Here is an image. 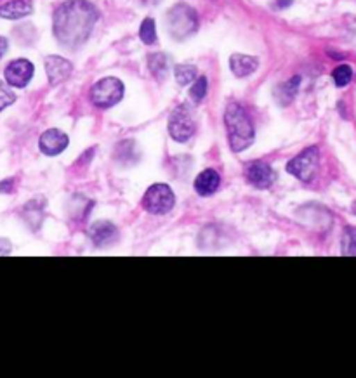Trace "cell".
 <instances>
[{
    "instance_id": "obj_1",
    "label": "cell",
    "mask_w": 356,
    "mask_h": 378,
    "mask_svg": "<svg viewBox=\"0 0 356 378\" xmlns=\"http://www.w3.org/2000/svg\"><path fill=\"white\" fill-rule=\"evenodd\" d=\"M98 17V9L87 0H68L54 12V37L65 47H78L92 33Z\"/></svg>"
},
{
    "instance_id": "obj_2",
    "label": "cell",
    "mask_w": 356,
    "mask_h": 378,
    "mask_svg": "<svg viewBox=\"0 0 356 378\" xmlns=\"http://www.w3.org/2000/svg\"><path fill=\"white\" fill-rule=\"evenodd\" d=\"M224 123H226L228 139L235 153H241L252 146L254 142V127L248 118L247 111L238 103L228 104L224 113Z\"/></svg>"
},
{
    "instance_id": "obj_3",
    "label": "cell",
    "mask_w": 356,
    "mask_h": 378,
    "mask_svg": "<svg viewBox=\"0 0 356 378\" xmlns=\"http://www.w3.org/2000/svg\"><path fill=\"white\" fill-rule=\"evenodd\" d=\"M167 28L169 33L176 40H185V38L192 37L198 28V17H196L195 9L186 3H178L172 7L167 14Z\"/></svg>"
},
{
    "instance_id": "obj_4",
    "label": "cell",
    "mask_w": 356,
    "mask_h": 378,
    "mask_svg": "<svg viewBox=\"0 0 356 378\" xmlns=\"http://www.w3.org/2000/svg\"><path fill=\"white\" fill-rule=\"evenodd\" d=\"M124 97V83L119 78H103L91 89V101L98 108H112Z\"/></svg>"
},
{
    "instance_id": "obj_5",
    "label": "cell",
    "mask_w": 356,
    "mask_h": 378,
    "mask_svg": "<svg viewBox=\"0 0 356 378\" xmlns=\"http://www.w3.org/2000/svg\"><path fill=\"white\" fill-rule=\"evenodd\" d=\"M318 162H320V151L318 148H307L306 151L299 153L294 160H290L287 165V172L292 173L303 182H311L318 172Z\"/></svg>"
},
{
    "instance_id": "obj_6",
    "label": "cell",
    "mask_w": 356,
    "mask_h": 378,
    "mask_svg": "<svg viewBox=\"0 0 356 378\" xmlns=\"http://www.w3.org/2000/svg\"><path fill=\"white\" fill-rule=\"evenodd\" d=\"M176 203L174 193L165 184H155L144 193L143 207L153 215H164L172 210Z\"/></svg>"
},
{
    "instance_id": "obj_7",
    "label": "cell",
    "mask_w": 356,
    "mask_h": 378,
    "mask_svg": "<svg viewBox=\"0 0 356 378\" xmlns=\"http://www.w3.org/2000/svg\"><path fill=\"white\" fill-rule=\"evenodd\" d=\"M169 132L179 142H186L195 132V120L188 104H181L172 111L169 118Z\"/></svg>"
},
{
    "instance_id": "obj_8",
    "label": "cell",
    "mask_w": 356,
    "mask_h": 378,
    "mask_svg": "<svg viewBox=\"0 0 356 378\" xmlns=\"http://www.w3.org/2000/svg\"><path fill=\"white\" fill-rule=\"evenodd\" d=\"M33 71H35V68H33V65L28 59H15V61L9 62L4 71L6 82L11 87L23 89V87H26L30 83Z\"/></svg>"
},
{
    "instance_id": "obj_9",
    "label": "cell",
    "mask_w": 356,
    "mask_h": 378,
    "mask_svg": "<svg viewBox=\"0 0 356 378\" xmlns=\"http://www.w3.org/2000/svg\"><path fill=\"white\" fill-rule=\"evenodd\" d=\"M68 142H70V139H68L65 132L58 130V128H49V130H46L40 135L39 148L44 155L56 156L67 149Z\"/></svg>"
},
{
    "instance_id": "obj_10",
    "label": "cell",
    "mask_w": 356,
    "mask_h": 378,
    "mask_svg": "<svg viewBox=\"0 0 356 378\" xmlns=\"http://www.w3.org/2000/svg\"><path fill=\"white\" fill-rule=\"evenodd\" d=\"M245 175H247L248 182L254 184L259 189H268L269 186L275 180V172H273L271 166L264 162H254L247 166L245 170Z\"/></svg>"
},
{
    "instance_id": "obj_11",
    "label": "cell",
    "mask_w": 356,
    "mask_h": 378,
    "mask_svg": "<svg viewBox=\"0 0 356 378\" xmlns=\"http://www.w3.org/2000/svg\"><path fill=\"white\" fill-rule=\"evenodd\" d=\"M89 236H91L92 243L99 248H105V246L113 245L119 238V231H117L115 225L108 221H99L94 222L89 229Z\"/></svg>"
},
{
    "instance_id": "obj_12",
    "label": "cell",
    "mask_w": 356,
    "mask_h": 378,
    "mask_svg": "<svg viewBox=\"0 0 356 378\" xmlns=\"http://www.w3.org/2000/svg\"><path fill=\"white\" fill-rule=\"evenodd\" d=\"M71 69L74 66L68 59L60 58V55H47L46 58V73L53 85L65 82L71 75Z\"/></svg>"
},
{
    "instance_id": "obj_13",
    "label": "cell",
    "mask_w": 356,
    "mask_h": 378,
    "mask_svg": "<svg viewBox=\"0 0 356 378\" xmlns=\"http://www.w3.org/2000/svg\"><path fill=\"white\" fill-rule=\"evenodd\" d=\"M230 66L235 76L244 78V76L252 75L259 68V59L247 54H233L230 59Z\"/></svg>"
},
{
    "instance_id": "obj_14",
    "label": "cell",
    "mask_w": 356,
    "mask_h": 378,
    "mask_svg": "<svg viewBox=\"0 0 356 378\" xmlns=\"http://www.w3.org/2000/svg\"><path fill=\"white\" fill-rule=\"evenodd\" d=\"M33 12V3L30 0H11L0 6V17L4 19H22Z\"/></svg>"
},
{
    "instance_id": "obj_15",
    "label": "cell",
    "mask_w": 356,
    "mask_h": 378,
    "mask_svg": "<svg viewBox=\"0 0 356 378\" xmlns=\"http://www.w3.org/2000/svg\"><path fill=\"white\" fill-rule=\"evenodd\" d=\"M219 182V173L212 169H207L195 179V189L200 196H210V194H214L217 191Z\"/></svg>"
},
{
    "instance_id": "obj_16",
    "label": "cell",
    "mask_w": 356,
    "mask_h": 378,
    "mask_svg": "<svg viewBox=\"0 0 356 378\" xmlns=\"http://www.w3.org/2000/svg\"><path fill=\"white\" fill-rule=\"evenodd\" d=\"M148 65H150V71L157 80H164L169 73V58L162 52H155L148 58Z\"/></svg>"
},
{
    "instance_id": "obj_17",
    "label": "cell",
    "mask_w": 356,
    "mask_h": 378,
    "mask_svg": "<svg viewBox=\"0 0 356 378\" xmlns=\"http://www.w3.org/2000/svg\"><path fill=\"white\" fill-rule=\"evenodd\" d=\"M299 76H294L292 80L283 83L278 89V99L282 104H289L290 101L294 99V96L297 94V89H299Z\"/></svg>"
},
{
    "instance_id": "obj_18",
    "label": "cell",
    "mask_w": 356,
    "mask_h": 378,
    "mask_svg": "<svg viewBox=\"0 0 356 378\" xmlns=\"http://www.w3.org/2000/svg\"><path fill=\"white\" fill-rule=\"evenodd\" d=\"M139 37L146 45H151L157 42V28H155V21L151 19V17H146V19L141 23Z\"/></svg>"
},
{
    "instance_id": "obj_19",
    "label": "cell",
    "mask_w": 356,
    "mask_h": 378,
    "mask_svg": "<svg viewBox=\"0 0 356 378\" xmlns=\"http://www.w3.org/2000/svg\"><path fill=\"white\" fill-rule=\"evenodd\" d=\"M196 78V68L193 65L176 66V80L179 85H188Z\"/></svg>"
},
{
    "instance_id": "obj_20",
    "label": "cell",
    "mask_w": 356,
    "mask_h": 378,
    "mask_svg": "<svg viewBox=\"0 0 356 378\" xmlns=\"http://www.w3.org/2000/svg\"><path fill=\"white\" fill-rule=\"evenodd\" d=\"M342 253L356 255V227H346L342 234Z\"/></svg>"
},
{
    "instance_id": "obj_21",
    "label": "cell",
    "mask_w": 356,
    "mask_h": 378,
    "mask_svg": "<svg viewBox=\"0 0 356 378\" xmlns=\"http://www.w3.org/2000/svg\"><path fill=\"white\" fill-rule=\"evenodd\" d=\"M334 76V82L337 87H346L353 78V68L349 65H341L334 69L332 73Z\"/></svg>"
},
{
    "instance_id": "obj_22",
    "label": "cell",
    "mask_w": 356,
    "mask_h": 378,
    "mask_svg": "<svg viewBox=\"0 0 356 378\" xmlns=\"http://www.w3.org/2000/svg\"><path fill=\"white\" fill-rule=\"evenodd\" d=\"M15 101H16V94L12 92L11 85H9L8 82H2V80H0V111L11 106Z\"/></svg>"
},
{
    "instance_id": "obj_23",
    "label": "cell",
    "mask_w": 356,
    "mask_h": 378,
    "mask_svg": "<svg viewBox=\"0 0 356 378\" xmlns=\"http://www.w3.org/2000/svg\"><path fill=\"white\" fill-rule=\"evenodd\" d=\"M207 87H209V83H207L205 76H200V78H196L195 82H193L189 94H192V99L195 101V103H200V101L207 96Z\"/></svg>"
},
{
    "instance_id": "obj_24",
    "label": "cell",
    "mask_w": 356,
    "mask_h": 378,
    "mask_svg": "<svg viewBox=\"0 0 356 378\" xmlns=\"http://www.w3.org/2000/svg\"><path fill=\"white\" fill-rule=\"evenodd\" d=\"M12 189H15V179L12 177H9V179H4L2 182H0V193H12Z\"/></svg>"
},
{
    "instance_id": "obj_25",
    "label": "cell",
    "mask_w": 356,
    "mask_h": 378,
    "mask_svg": "<svg viewBox=\"0 0 356 378\" xmlns=\"http://www.w3.org/2000/svg\"><path fill=\"white\" fill-rule=\"evenodd\" d=\"M12 252V243L6 238H0V255H9Z\"/></svg>"
},
{
    "instance_id": "obj_26",
    "label": "cell",
    "mask_w": 356,
    "mask_h": 378,
    "mask_svg": "<svg viewBox=\"0 0 356 378\" xmlns=\"http://www.w3.org/2000/svg\"><path fill=\"white\" fill-rule=\"evenodd\" d=\"M8 47H9L8 40H6L4 37H0V59L4 58V54L8 52Z\"/></svg>"
},
{
    "instance_id": "obj_27",
    "label": "cell",
    "mask_w": 356,
    "mask_h": 378,
    "mask_svg": "<svg viewBox=\"0 0 356 378\" xmlns=\"http://www.w3.org/2000/svg\"><path fill=\"white\" fill-rule=\"evenodd\" d=\"M290 3H292V0H278V2H276V7H278V9H283V7L290 6Z\"/></svg>"
},
{
    "instance_id": "obj_28",
    "label": "cell",
    "mask_w": 356,
    "mask_h": 378,
    "mask_svg": "<svg viewBox=\"0 0 356 378\" xmlns=\"http://www.w3.org/2000/svg\"><path fill=\"white\" fill-rule=\"evenodd\" d=\"M353 212H355V214H356V203H355V207H353Z\"/></svg>"
}]
</instances>
